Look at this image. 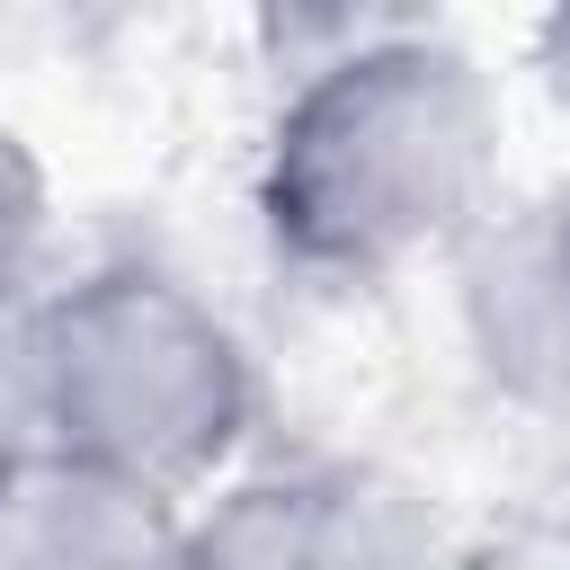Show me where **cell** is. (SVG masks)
Listing matches in <instances>:
<instances>
[{
    "label": "cell",
    "instance_id": "2",
    "mask_svg": "<svg viewBox=\"0 0 570 570\" xmlns=\"http://www.w3.org/2000/svg\"><path fill=\"white\" fill-rule=\"evenodd\" d=\"M53 454L142 481L160 499L214 481L249 436L258 374L232 321L169 267L116 258L36 294Z\"/></svg>",
    "mask_w": 570,
    "mask_h": 570
},
{
    "label": "cell",
    "instance_id": "1",
    "mask_svg": "<svg viewBox=\"0 0 570 570\" xmlns=\"http://www.w3.org/2000/svg\"><path fill=\"white\" fill-rule=\"evenodd\" d=\"M499 107L445 36H356L267 125L258 214L312 276H383L481 223Z\"/></svg>",
    "mask_w": 570,
    "mask_h": 570
},
{
    "label": "cell",
    "instance_id": "7",
    "mask_svg": "<svg viewBox=\"0 0 570 570\" xmlns=\"http://www.w3.org/2000/svg\"><path fill=\"white\" fill-rule=\"evenodd\" d=\"M45 232H53V196L45 169L18 134H0V312L36 303V267H45Z\"/></svg>",
    "mask_w": 570,
    "mask_h": 570
},
{
    "label": "cell",
    "instance_id": "4",
    "mask_svg": "<svg viewBox=\"0 0 570 570\" xmlns=\"http://www.w3.org/2000/svg\"><path fill=\"white\" fill-rule=\"evenodd\" d=\"M178 570H410V543L374 481L338 463H285L196 508Z\"/></svg>",
    "mask_w": 570,
    "mask_h": 570
},
{
    "label": "cell",
    "instance_id": "5",
    "mask_svg": "<svg viewBox=\"0 0 570 570\" xmlns=\"http://www.w3.org/2000/svg\"><path fill=\"white\" fill-rule=\"evenodd\" d=\"M187 508L71 454L0 472V570H178Z\"/></svg>",
    "mask_w": 570,
    "mask_h": 570
},
{
    "label": "cell",
    "instance_id": "8",
    "mask_svg": "<svg viewBox=\"0 0 570 570\" xmlns=\"http://www.w3.org/2000/svg\"><path fill=\"white\" fill-rule=\"evenodd\" d=\"M534 62H543V89L570 107V9H552V18L534 27Z\"/></svg>",
    "mask_w": 570,
    "mask_h": 570
},
{
    "label": "cell",
    "instance_id": "6",
    "mask_svg": "<svg viewBox=\"0 0 570 570\" xmlns=\"http://www.w3.org/2000/svg\"><path fill=\"white\" fill-rule=\"evenodd\" d=\"M53 454V419H45V330L36 303L0 312V472Z\"/></svg>",
    "mask_w": 570,
    "mask_h": 570
},
{
    "label": "cell",
    "instance_id": "3",
    "mask_svg": "<svg viewBox=\"0 0 570 570\" xmlns=\"http://www.w3.org/2000/svg\"><path fill=\"white\" fill-rule=\"evenodd\" d=\"M454 312L499 401L570 419V187L481 205L454 240Z\"/></svg>",
    "mask_w": 570,
    "mask_h": 570
}]
</instances>
